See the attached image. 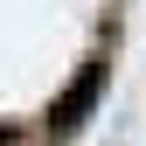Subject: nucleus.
Returning a JSON list of instances; mask_svg holds the SVG:
<instances>
[{
  "instance_id": "f257e3e1",
  "label": "nucleus",
  "mask_w": 146,
  "mask_h": 146,
  "mask_svg": "<svg viewBox=\"0 0 146 146\" xmlns=\"http://www.w3.org/2000/svg\"><path fill=\"white\" fill-rule=\"evenodd\" d=\"M98 90H104V63H84V77L70 84L56 104H49V125H77V118L90 111V104H98Z\"/></svg>"
},
{
  "instance_id": "f03ea898",
  "label": "nucleus",
  "mask_w": 146,
  "mask_h": 146,
  "mask_svg": "<svg viewBox=\"0 0 146 146\" xmlns=\"http://www.w3.org/2000/svg\"><path fill=\"white\" fill-rule=\"evenodd\" d=\"M0 146H21V139H14V125H0Z\"/></svg>"
}]
</instances>
